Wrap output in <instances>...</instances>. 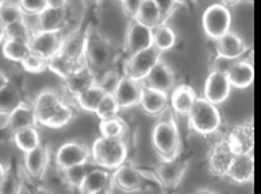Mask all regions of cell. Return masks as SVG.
<instances>
[{
	"label": "cell",
	"mask_w": 261,
	"mask_h": 194,
	"mask_svg": "<svg viewBox=\"0 0 261 194\" xmlns=\"http://www.w3.org/2000/svg\"><path fill=\"white\" fill-rule=\"evenodd\" d=\"M202 26L204 34L213 41H218L230 31L231 14L223 3L211 4L202 15Z\"/></svg>",
	"instance_id": "cell-6"
},
{
	"label": "cell",
	"mask_w": 261,
	"mask_h": 194,
	"mask_svg": "<svg viewBox=\"0 0 261 194\" xmlns=\"http://www.w3.org/2000/svg\"><path fill=\"white\" fill-rule=\"evenodd\" d=\"M47 62H49L47 59H45L43 57L35 54V53L32 51L20 65L29 73H42V72L47 69Z\"/></svg>",
	"instance_id": "cell-42"
},
{
	"label": "cell",
	"mask_w": 261,
	"mask_h": 194,
	"mask_svg": "<svg viewBox=\"0 0 261 194\" xmlns=\"http://www.w3.org/2000/svg\"><path fill=\"white\" fill-rule=\"evenodd\" d=\"M23 187L29 191V194H51L47 189L39 186L37 181H33V179L29 178L26 174L23 175Z\"/></svg>",
	"instance_id": "cell-46"
},
{
	"label": "cell",
	"mask_w": 261,
	"mask_h": 194,
	"mask_svg": "<svg viewBox=\"0 0 261 194\" xmlns=\"http://www.w3.org/2000/svg\"><path fill=\"white\" fill-rule=\"evenodd\" d=\"M176 45V34L173 28L169 27L168 24H161L159 27L153 30V46L157 50L164 51L171 50Z\"/></svg>",
	"instance_id": "cell-34"
},
{
	"label": "cell",
	"mask_w": 261,
	"mask_h": 194,
	"mask_svg": "<svg viewBox=\"0 0 261 194\" xmlns=\"http://www.w3.org/2000/svg\"><path fill=\"white\" fill-rule=\"evenodd\" d=\"M38 124L37 123V117H35V112L33 105H29L26 101L23 104H20L15 111H12L7 117H6V123L3 125V130L8 131L11 134V136L15 134L16 131L23 128H29V127H35Z\"/></svg>",
	"instance_id": "cell-21"
},
{
	"label": "cell",
	"mask_w": 261,
	"mask_h": 194,
	"mask_svg": "<svg viewBox=\"0 0 261 194\" xmlns=\"http://www.w3.org/2000/svg\"><path fill=\"white\" fill-rule=\"evenodd\" d=\"M215 49H217V54L221 59L234 61L245 54L248 46L240 35L229 31L226 35H223L222 38L215 41Z\"/></svg>",
	"instance_id": "cell-22"
},
{
	"label": "cell",
	"mask_w": 261,
	"mask_h": 194,
	"mask_svg": "<svg viewBox=\"0 0 261 194\" xmlns=\"http://www.w3.org/2000/svg\"><path fill=\"white\" fill-rule=\"evenodd\" d=\"M106 94H107V92L99 84H96L92 88L84 90L83 93L74 97V101L79 105V108L84 109L86 112L95 113Z\"/></svg>",
	"instance_id": "cell-32"
},
{
	"label": "cell",
	"mask_w": 261,
	"mask_h": 194,
	"mask_svg": "<svg viewBox=\"0 0 261 194\" xmlns=\"http://www.w3.org/2000/svg\"><path fill=\"white\" fill-rule=\"evenodd\" d=\"M64 39V31H35L30 39V49L33 53L49 61L61 51Z\"/></svg>",
	"instance_id": "cell-13"
},
{
	"label": "cell",
	"mask_w": 261,
	"mask_h": 194,
	"mask_svg": "<svg viewBox=\"0 0 261 194\" xmlns=\"http://www.w3.org/2000/svg\"><path fill=\"white\" fill-rule=\"evenodd\" d=\"M23 187V174L19 170L7 167V173L0 182V194H20Z\"/></svg>",
	"instance_id": "cell-37"
},
{
	"label": "cell",
	"mask_w": 261,
	"mask_h": 194,
	"mask_svg": "<svg viewBox=\"0 0 261 194\" xmlns=\"http://www.w3.org/2000/svg\"><path fill=\"white\" fill-rule=\"evenodd\" d=\"M80 66L83 65H77V63H74L73 61H70L69 58H66L65 55H63L61 53L59 54H56L55 57H51L49 59V62H47V69L51 70L53 73L57 74L60 78H63L65 80L70 73H73L74 70L79 69Z\"/></svg>",
	"instance_id": "cell-36"
},
{
	"label": "cell",
	"mask_w": 261,
	"mask_h": 194,
	"mask_svg": "<svg viewBox=\"0 0 261 194\" xmlns=\"http://www.w3.org/2000/svg\"><path fill=\"white\" fill-rule=\"evenodd\" d=\"M18 3L24 15L30 16H39L49 7V0H20Z\"/></svg>",
	"instance_id": "cell-43"
},
{
	"label": "cell",
	"mask_w": 261,
	"mask_h": 194,
	"mask_svg": "<svg viewBox=\"0 0 261 194\" xmlns=\"http://www.w3.org/2000/svg\"><path fill=\"white\" fill-rule=\"evenodd\" d=\"M152 146L161 160L179 158L181 138L173 119H164L154 125L152 131Z\"/></svg>",
	"instance_id": "cell-3"
},
{
	"label": "cell",
	"mask_w": 261,
	"mask_h": 194,
	"mask_svg": "<svg viewBox=\"0 0 261 194\" xmlns=\"http://www.w3.org/2000/svg\"><path fill=\"white\" fill-rule=\"evenodd\" d=\"M6 39H7V27H6L3 22L0 20V43H4Z\"/></svg>",
	"instance_id": "cell-47"
},
{
	"label": "cell",
	"mask_w": 261,
	"mask_h": 194,
	"mask_svg": "<svg viewBox=\"0 0 261 194\" xmlns=\"http://www.w3.org/2000/svg\"><path fill=\"white\" fill-rule=\"evenodd\" d=\"M117 58V51L113 43H110L99 33L91 30L86 51V65L90 66L98 76L110 72V68Z\"/></svg>",
	"instance_id": "cell-5"
},
{
	"label": "cell",
	"mask_w": 261,
	"mask_h": 194,
	"mask_svg": "<svg viewBox=\"0 0 261 194\" xmlns=\"http://www.w3.org/2000/svg\"><path fill=\"white\" fill-rule=\"evenodd\" d=\"M33 108L37 123L47 128H63L74 117L73 107L66 103L61 94L51 89L42 90L35 97Z\"/></svg>",
	"instance_id": "cell-1"
},
{
	"label": "cell",
	"mask_w": 261,
	"mask_h": 194,
	"mask_svg": "<svg viewBox=\"0 0 261 194\" xmlns=\"http://www.w3.org/2000/svg\"><path fill=\"white\" fill-rule=\"evenodd\" d=\"M12 140L20 151H23L24 154L33 151L35 148L41 146V138L37 131V127H29V128H23L16 131L12 135Z\"/></svg>",
	"instance_id": "cell-33"
},
{
	"label": "cell",
	"mask_w": 261,
	"mask_h": 194,
	"mask_svg": "<svg viewBox=\"0 0 261 194\" xmlns=\"http://www.w3.org/2000/svg\"><path fill=\"white\" fill-rule=\"evenodd\" d=\"M91 163V162H90ZM90 163H84V165H79V166H73L66 169V170L61 171L63 173V178L65 183L72 189H77L80 187L82 182L86 178V175L88 174V171L91 170Z\"/></svg>",
	"instance_id": "cell-39"
},
{
	"label": "cell",
	"mask_w": 261,
	"mask_h": 194,
	"mask_svg": "<svg viewBox=\"0 0 261 194\" xmlns=\"http://www.w3.org/2000/svg\"><path fill=\"white\" fill-rule=\"evenodd\" d=\"M188 160L175 158L171 160H161L154 166L153 177L159 185L167 189H175L183 181L184 174L187 173Z\"/></svg>",
	"instance_id": "cell-9"
},
{
	"label": "cell",
	"mask_w": 261,
	"mask_h": 194,
	"mask_svg": "<svg viewBox=\"0 0 261 194\" xmlns=\"http://www.w3.org/2000/svg\"><path fill=\"white\" fill-rule=\"evenodd\" d=\"M6 173H7V167L4 166L3 163L0 162V182L3 181L4 175H6Z\"/></svg>",
	"instance_id": "cell-49"
},
{
	"label": "cell",
	"mask_w": 261,
	"mask_h": 194,
	"mask_svg": "<svg viewBox=\"0 0 261 194\" xmlns=\"http://www.w3.org/2000/svg\"><path fill=\"white\" fill-rule=\"evenodd\" d=\"M33 34H34V28L26 22V20H20L16 23L7 26V38H16V39H23L30 42Z\"/></svg>",
	"instance_id": "cell-41"
},
{
	"label": "cell",
	"mask_w": 261,
	"mask_h": 194,
	"mask_svg": "<svg viewBox=\"0 0 261 194\" xmlns=\"http://www.w3.org/2000/svg\"><path fill=\"white\" fill-rule=\"evenodd\" d=\"M24 100L20 90L12 82H10L3 89H0V115L7 117L12 111H15Z\"/></svg>",
	"instance_id": "cell-30"
},
{
	"label": "cell",
	"mask_w": 261,
	"mask_h": 194,
	"mask_svg": "<svg viewBox=\"0 0 261 194\" xmlns=\"http://www.w3.org/2000/svg\"><path fill=\"white\" fill-rule=\"evenodd\" d=\"M98 80V74L95 73L90 66H87L84 63L79 69L74 70L73 73H70L63 81L66 92L74 99L76 96L83 93L84 90L90 89L94 85H96Z\"/></svg>",
	"instance_id": "cell-18"
},
{
	"label": "cell",
	"mask_w": 261,
	"mask_h": 194,
	"mask_svg": "<svg viewBox=\"0 0 261 194\" xmlns=\"http://www.w3.org/2000/svg\"><path fill=\"white\" fill-rule=\"evenodd\" d=\"M136 20L152 30L161 26V14L157 0H142Z\"/></svg>",
	"instance_id": "cell-31"
},
{
	"label": "cell",
	"mask_w": 261,
	"mask_h": 194,
	"mask_svg": "<svg viewBox=\"0 0 261 194\" xmlns=\"http://www.w3.org/2000/svg\"><path fill=\"white\" fill-rule=\"evenodd\" d=\"M142 0H123L121 3L122 11L130 20H136L138 11H140Z\"/></svg>",
	"instance_id": "cell-45"
},
{
	"label": "cell",
	"mask_w": 261,
	"mask_h": 194,
	"mask_svg": "<svg viewBox=\"0 0 261 194\" xmlns=\"http://www.w3.org/2000/svg\"><path fill=\"white\" fill-rule=\"evenodd\" d=\"M196 99L198 96L191 86L177 85L169 94V105L176 115L187 117L195 104Z\"/></svg>",
	"instance_id": "cell-25"
},
{
	"label": "cell",
	"mask_w": 261,
	"mask_h": 194,
	"mask_svg": "<svg viewBox=\"0 0 261 194\" xmlns=\"http://www.w3.org/2000/svg\"><path fill=\"white\" fill-rule=\"evenodd\" d=\"M142 85L160 90L165 94H171L176 88V78L173 70L161 59L148 74V77L142 81Z\"/></svg>",
	"instance_id": "cell-19"
},
{
	"label": "cell",
	"mask_w": 261,
	"mask_h": 194,
	"mask_svg": "<svg viewBox=\"0 0 261 194\" xmlns=\"http://www.w3.org/2000/svg\"><path fill=\"white\" fill-rule=\"evenodd\" d=\"M148 181L157 183L153 174H145V171L127 163L113 171V185L125 193L142 191L148 185Z\"/></svg>",
	"instance_id": "cell-7"
},
{
	"label": "cell",
	"mask_w": 261,
	"mask_h": 194,
	"mask_svg": "<svg viewBox=\"0 0 261 194\" xmlns=\"http://www.w3.org/2000/svg\"><path fill=\"white\" fill-rule=\"evenodd\" d=\"M23 19L24 14L22 11V8H20L19 3L2 2V4H0V20L3 22L6 27Z\"/></svg>",
	"instance_id": "cell-38"
},
{
	"label": "cell",
	"mask_w": 261,
	"mask_h": 194,
	"mask_svg": "<svg viewBox=\"0 0 261 194\" xmlns=\"http://www.w3.org/2000/svg\"><path fill=\"white\" fill-rule=\"evenodd\" d=\"M254 160L253 155H236L230 165L225 178L237 185H245L253 181Z\"/></svg>",
	"instance_id": "cell-24"
},
{
	"label": "cell",
	"mask_w": 261,
	"mask_h": 194,
	"mask_svg": "<svg viewBox=\"0 0 261 194\" xmlns=\"http://www.w3.org/2000/svg\"><path fill=\"white\" fill-rule=\"evenodd\" d=\"M55 159L57 167L61 171H64L69 167L90 163L91 150L82 142L69 140V142L60 146L59 150L56 151Z\"/></svg>",
	"instance_id": "cell-11"
},
{
	"label": "cell",
	"mask_w": 261,
	"mask_h": 194,
	"mask_svg": "<svg viewBox=\"0 0 261 194\" xmlns=\"http://www.w3.org/2000/svg\"><path fill=\"white\" fill-rule=\"evenodd\" d=\"M230 90H231V85H230L226 72L219 69L211 70L204 81V89H203L204 99L214 105H219L227 100V97L230 96Z\"/></svg>",
	"instance_id": "cell-14"
},
{
	"label": "cell",
	"mask_w": 261,
	"mask_h": 194,
	"mask_svg": "<svg viewBox=\"0 0 261 194\" xmlns=\"http://www.w3.org/2000/svg\"><path fill=\"white\" fill-rule=\"evenodd\" d=\"M153 46V30L141 24L138 20H130L126 28L123 50L127 57L148 50Z\"/></svg>",
	"instance_id": "cell-12"
},
{
	"label": "cell",
	"mask_w": 261,
	"mask_h": 194,
	"mask_svg": "<svg viewBox=\"0 0 261 194\" xmlns=\"http://www.w3.org/2000/svg\"><path fill=\"white\" fill-rule=\"evenodd\" d=\"M142 89H144L142 82L136 81L127 76H122L113 94L121 109H132L140 105Z\"/></svg>",
	"instance_id": "cell-17"
},
{
	"label": "cell",
	"mask_w": 261,
	"mask_h": 194,
	"mask_svg": "<svg viewBox=\"0 0 261 194\" xmlns=\"http://www.w3.org/2000/svg\"><path fill=\"white\" fill-rule=\"evenodd\" d=\"M10 82H11V81L8 80L7 76H6V74H4L3 72L0 70V89H3L4 86H7Z\"/></svg>",
	"instance_id": "cell-48"
},
{
	"label": "cell",
	"mask_w": 261,
	"mask_h": 194,
	"mask_svg": "<svg viewBox=\"0 0 261 194\" xmlns=\"http://www.w3.org/2000/svg\"><path fill=\"white\" fill-rule=\"evenodd\" d=\"M66 7H49L37 16L35 22V31H64L66 26Z\"/></svg>",
	"instance_id": "cell-23"
},
{
	"label": "cell",
	"mask_w": 261,
	"mask_h": 194,
	"mask_svg": "<svg viewBox=\"0 0 261 194\" xmlns=\"http://www.w3.org/2000/svg\"><path fill=\"white\" fill-rule=\"evenodd\" d=\"M113 186V173L100 167H95L88 171V174L79 187V193L92 194L95 191L111 189Z\"/></svg>",
	"instance_id": "cell-27"
},
{
	"label": "cell",
	"mask_w": 261,
	"mask_h": 194,
	"mask_svg": "<svg viewBox=\"0 0 261 194\" xmlns=\"http://www.w3.org/2000/svg\"><path fill=\"white\" fill-rule=\"evenodd\" d=\"M100 136L109 139H123L127 132V125L121 117H114L110 120H101L99 123Z\"/></svg>",
	"instance_id": "cell-35"
},
{
	"label": "cell",
	"mask_w": 261,
	"mask_h": 194,
	"mask_svg": "<svg viewBox=\"0 0 261 194\" xmlns=\"http://www.w3.org/2000/svg\"><path fill=\"white\" fill-rule=\"evenodd\" d=\"M195 194H218L215 191L210 190V189H199V190L195 191Z\"/></svg>",
	"instance_id": "cell-50"
},
{
	"label": "cell",
	"mask_w": 261,
	"mask_h": 194,
	"mask_svg": "<svg viewBox=\"0 0 261 194\" xmlns=\"http://www.w3.org/2000/svg\"><path fill=\"white\" fill-rule=\"evenodd\" d=\"M92 194H111V189H105V190H99V191H95Z\"/></svg>",
	"instance_id": "cell-51"
},
{
	"label": "cell",
	"mask_w": 261,
	"mask_h": 194,
	"mask_svg": "<svg viewBox=\"0 0 261 194\" xmlns=\"http://www.w3.org/2000/svg\"><path fill=\"white\" fill-rule=\"evenodd\" d=\"M90 31L91 30H88V28H80V30H76V31L65 35L60 53L65 55L66 58H69L70 61H73L74 63L84 65Z\"/></svg>",
	"instance_id": "cell-15"
},
{
	"label": "cell",
	"mask_w": 261,
	"mask_h": 194,
	"mask_svg": "<svg viewBox=\"0 0 261 194\" xmlns=\"http://www.w3.org/2000/svg\"><path fill=\"white\" fill-rule=\"evenodd\" d=\"M159 3V8H160L161 14V24H167L168 19L171 18L175 11L177 10V3L172 2V0H160Z\"/></svg>",
	"instance_id": "cell-44"
},
{
	"label": "cell",
	"mask_w": 261,
	"mask_h": 194,
	"mask_svg": "<svg viewBox=\"0 0 261 194\" xmlns=\"http://www.w3.org/2000/svg\"><path fill=\"white\" fill-rule=\"evenodd\" d=\"M234 156L236 155L227 146L226 140L221 139L215 142L213 147L210 148V152L207 156V167L213 175L225 178Z\"/></svg>",
	"instance_id": "cell-16"
},
{
	"label": "cell",
	"mask_w": 261,
	"mask_h": 194,
	"mask_svg": "<svg viewBox=\"0 0 261 194\" xmlns=\"http://www.w3.org/2000/svg\"><path fill=\"white\" fill-rule=\"evenodd\" d=\"M121 112V107L115 100L113 93H107L105 96V99L101 100V103L99 104L98 109H96V116L101 120H110V119H114V117H118Z\"/></svg>",
	"instance_id": "cell-40"
},
{
	"label": "cell",
	"mask_w": 261,
	"mask_h": 194,
	"mask_svg": "<svg viewBox=\"0 0 261 194\" xmlns=\"http://www.w3.org/2000/svg\"><path fill=\"white\" fill-rule=\"evenodd\" d=\"M0 4H2V0H0Z\"/></svg>",
	"instance_id": "cell-52"
},
{
	"label": "cell",
	"mask_w": 261,
	"mask_h": 194,
	"mask_svg": "<svg viewBox=\"0 0 261 194\" xmlns=\"http://www.w3.org/2000/svg\"><path fill=\"white\" fill-rule=\"evenodd\" d=\"M140 107L145 113H148L150 116H160L169 107V94L144 86Z\"/></svg>",
	"instance_id": "cell-26"
},
{
	"label": "cell",
	"mask_w": 261,
	"mask_h": 194,
	"mask_svg": "<svg viewBox=\"0 0 261 194\" xmlns=\"http://www.w3.org/2000/svg\"><path fill=\"white\" fill-rule=\"evenodd\" d=\"M231 88L246 89L253 84L254 69L249 61H237L230 63L226 70Z\"/></svg>",
	"instance_id": "cell-28"
},
{
	"label": "cell",
	"mask_w": 261,
	"mask_h": 194,
	"mask_svg": "<svg viewBox=\"0 0 261 194\" xmlns=\"http://www.w3.org/2000/svg\"><path fill=\"white\" fill-rule=\"evenodd\" d=\"M50 159V152L45 144H41L33 151L24 154V174L33 181H39L45 175V171Z\"/></svg>",
	"instance_id": "cell-20"
},
{
	"label": "cell",
	"mask_w": 261,
	"mask_h": 194,
	"mask_svg": "<svg viewBox=\"0 0 261 194\" xmlns=\"http://www.w3.org/2000/svg\"><path fill=\"white\" fill-rule=\"evenodd\" d=\"M234 155H253L254 146V127L253 120L234 125L223 138Z\"/></svg>",
	"instance_id": "cell-10"
},
{
	"label": "cell",
	"mask_w": 261,
	"mask_h": 194,
	"mask_svg": "<svg viewBox=\"0 0 261 194\" xmlns=\"http://www.w3.org/2000/svg\"><path fill=\"white\" fill-rule=\"evenodd\" d=\"M161 51H159L154 46L148 50L141 51L137 54L127 57L123 65V76L142 82L152 69L161 61Z\"/></svg>",
	"instance_id": "cell-8"
},
{
	"label": "cell",
	"mask_w": 261,
	"mask_h": 194,
	"mask_svg": "<svg viewBox=\"0 0 261 194\" xmlns=\"http://www.w3.org/2000/svg\"><path fill=\"white\" fill-rule=\"evenodd\" d=\"M2 51H3V55L7 59H10L12 62L22 63L24 58L32 53V49H30V42H28V41L7 38L4 41Z\"/></svg>",
	"instance_id": "cell-29"
},
{
	"label": "cell",
	"mask_w": 261,
	"mask_h": 194,
	"mask_svg": "<svg viewBox=\"0 0 261 194\" xmlns=\"http://www.w3.org/2000/svg\"><path fill=\"white\" fill-rule=\"evenodd\" d=\"M129 156V148L123 139L99 136L91 147V162L105 170L115 171L123 166Z\"/></svg>",
	"instance_id": "cell-2"
},
{
	"label": "cell",
	"mask_w": 261,
	"mask_h": 194,
	"mask_svg": "<svg viewBox=\"0 0 261 194\" xmlns=\"http://www.w3.org/2000/svg\"><path fill=\"white\" fill-rule=\"evenodd\" d=\"M187 119L190 130L203 136L213 135L222 125V117L217 105L207 101L204 97L196 99Z\"/></svg>",
	"instance_id": "cell-4"
}]
</instances>
